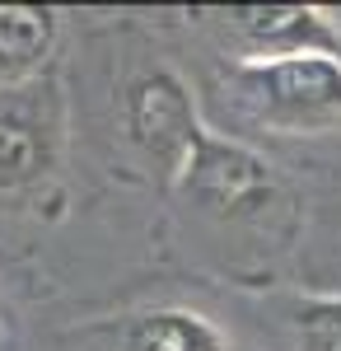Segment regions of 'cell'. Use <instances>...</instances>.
Segmentation results:
<instances>
[{
  "label": "cell",
  "mask_w": 341,
  "mask_h": 351,
  "mask_svg": "<svg viewBox=\"0 0 341 351\" xmlns=\"http://www.w3.org/2000/svg\"><path fill=\"white\" fill-rule=\"evenodd\" d=\"M178 202L201 211L215 225H253V230H276L281 220H294L286 178L266 160L257 145L225 136L215 127H201L183 173L173 178Z\"/></svg>",
  "instance_id": "1"
},
{
  "label": "cell",
  "mask_w": 341,
  "mask_h": 351,
  "mask_svg": "<svg viewBox=\"0 0 341 351\" xmlns=\"http://www.w3.org/2000/svg\"><path fill=\"white\" fill-rule=\"evenodd\" d=\"M220 84L253 127L281 136L341 127V61L337 56H281V61H225Z\"/></svg>",
  "instance_id": "2"
},
{
  "label": "cell",
  "mask_w": 341,
  "mask_h": 351,
  "mask_svg": "<svg viewBox=\"0 0 341 351\" xmlns=\"http://www.w3.org/2000/svg\"><path fill=\"white\" fill-rule=\"evenodd\" d=\"M66 164V94L42 75L0 89V202L38 206L52 197Z\"/></svg>",
  "instance_id": "3"
},
{
  "label": "cell",
  "mask_w": 341,
  "mask_h": 351,
  "mask_svg": "<svg viewBox=\"0 0 341 351\" xmlns=\"http://www.w3.org/2000/svg\"><path fill=\"white\" fill-rule=\"evenodd\" d=\"M197 19L220 38L225 61H281V56H337L341 19L318 5H215Z\"/></svg>",
  "instance_id": "4"
},
{
  "label": "cell",
  "mask_w": 341,
  "mask_h": 351,
  "mask_svg": "<svg viewBox=\"0 0 341 351\" xmlns=\"http://www.w3.org/2000/svg\"><path fill=\"white\" fill-rule=\"evenodd\" d=\"M201 112L197 99L168 66L140 71L127 89H122V132L131 141V150L155 169L164 188H173V178L183 173L187 155L201 136Z\"/></svg>",
  "instance_id": "5"
},
{
  "label": "cell",
  "mask_w": 341,
  "mask_h": 351,
  "mask_svg": "<svg viewBox=\"0 0 341 351\" xmlns=\"http://www.w3.org/2000/svg\"><path fill=\"white\" fill-rule=\"evenodd\" d=\"M79 351H234L229 332L187 304H145L122 309L66 332Z\"/></svg>",
  "instance_id": "6"
},
{
  "label": "cell",
  "mask_w": 341,
  "mask_h": 351,
  "mask_svg": "<svg viewBox=\"0 0 341 351\" xmlns=\"http://www.w3.org/2000/svg\"><path fill=\"white\" fill-rule=\"evenodd\" d=\"M61 19L42 5H0V89L52 75Z\"/></svg>",
  "instance_id": "7"
},
{
  "label": "cell",
  "mask_w": 341,
  "mask_h": 351,
  "mask_svg": "<svg viewBox=\"0 0 341 351\" xmlns=\"http://www.w3.org/2000/svg\"><path fill=\"white\" fill-rule=\"evenodd\" d=\"M286 328L294 351H341V295L337 291H294L286 295Z\"/></svg>",
  "instance_id": "8"
}]
</instances>
